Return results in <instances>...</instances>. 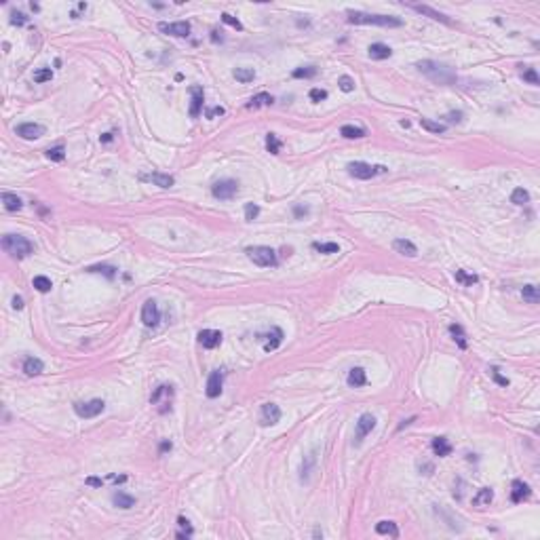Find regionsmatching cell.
<instances>
[{
	"mask_svg": "<svg viewBox=\"0 0 540 540\" xmlns=\"http://www.w3.org/2000/svg\"><path fill=\"white\" fill-rule=\"evenodd\" d=\"M416 68L424 76H429L435 85H454L456 82V72L447 64H439V61H433V59H422L416 64Z\"/></svg>",
	"mask_w": 540,
	"mask_h": 540,
	"instance_id": "1",
	"label": "cell"
},
{
	"mask_svg": "<svg viewBox=\"0 0 540 540\" xmlns=\"http://www.w3.org/2000/svg\"><path fill=\"white\" fill-rule=\"evenodd\" d=\"M348 24H357V26H382V27H401L403 22L399 17L392 15H371V13H363V11H348Z\"/></svg>",
	"mask_w": 540,
	"mask_h": 540,
	"instance_id": "2",
	"label": "cell"
},
{
	"mask_svg": "<svg viewBox=\"0 0 540 540\" xmlns=\"http://www.w3.org/2000/svg\"><path fill=\"white\" fill-rule=\"evenodd\" d=\"M2 249L6 251V254H11L13 257L24 259L30 254H34V243L30 241V238L19 236V234H4L2 236Z\"/></svg>",
	"mask_w": 540,
	"mask_h": 540,
	"instance_id": "3",
	"label": "cell"
},
{
	"mask_svg": "<svg viewBox=\"0 0 540 540\" xmlns=\"http://www.w3.org/2000/svg\"><path fill=\"white\" fill-rule=\"evenodd\" d=\"M245 254H247V257L251 259L254 264L257 266H262V268H272V266H277V251L275 249H270V247H264V245H256V247H247L245 249Z\"/></svg>",
	"mask_w": 540,
	"mask_h": 540,
	"instance_id": "4",
	"label": "cell"
},
{
	"mask_svg": "<svg viewBox=\"0 0 540 540\" xmlns=\"http://www.w3.org/2000/svg\"><path fill=\"white\" fill-rule=\"evenodd\" d=\"M348 173L353 175L357 180H371L376 178L378 173H386L388 169L384 165H369V163H363V160H355V163H348Z\"/></svg>",
	"mask_w": 540,
	"mask_h": 540,
	"instance_id": "5",
	"label": "cell"
},
{
	"mask_svg": "<svg viewBox=\"0 0 540 540\" xmlns=\"http://www.w3.org/2000/svg\"><path fill=\"white\" fill-rule=\"evenodd\" d=\"M171 401H173V386L171 384H160V386L152 392L150 403L156 405L158 413H165L171 410Z\"/></svg>",
	"mask_w": 540,
	"mask_h": 540,
	"instance_id": "6",
	"label": "cell"
},
{
	"mask_svg": "<svg viewBox=\"0 0 540 540\" xmlns=\"http://www.w3.org/2000/svg\"><path fill=\"white\" fill-rule=\"evenodd\" d=\"M103 410H106V403L102 401V399H91V401H76L74 403V413L78 418H95V416H100V413H103Z\"/></svg>",
	"mask_w": 540,
	"mask_h": 540,
	"instance_id": "7",
	"label": "cell"
},
{
	"mask_svg": "<svg viewBox=\"0 0 540 540\" xmlns=\"http://www.w3.org/2000/svg\"><path fill=\"white\" fill-rule=\"evenodd\" d=\"M376 416H371V413H361L359 420H357V429H355V439H353V445H361L363 443V439L367 437V435L376 429Z\"/></svg>",
	"mask_w": 540,
	"mask_h": 540,
	"instance_id": "8",
	"label": "cell"
},
{
	"mask_svg": "<svg viewBox=\"0 0 540 540\" xmlns=\"http://www.w3.org/2000/svg\"><path fill=\"white\" fill-rule=\"evenodd\" d=\"M238 192V181L236 180H217L215 184L211 186V194L215 196V199H220V201H230L232 196Z\"/></svg>",
	"mask_w": 540,
	"mask_h": 540,
	"instance_id": "9",
	"label": "cell"
},
{
	"mask_svg": "<svg viewBox=\"0 0 540 540\" xmlns=\"http://www.w3.org/2000/svg\"><path fill=\"white\" fill-rule=\"evenodd\" d=\"M158 30L163 32V34H169V36H175V38L190 36V24H188V22H175V24L160 22L158 24Z\"/></svg>",
	"mask_w": 540,
	"mask_h": 540,
	"instance_id": "10",
	"label": "cell"
},
{
	"mask_svg": "<svg viewBox=\"0 0 540 540\" xmlns=\"http://www.w3.org/2000/svg\"><path fill=\"white\" fill-rule=\"evenodd\" d=\"M142 321L146 327H154L160 321V310H158V304L154 300H146L144 306H142Z\"/></svg>",
	"mask_w": 540,
	"mask_h": 540,
	"instance_id": "11",
	"label": "cell"
},
{
	"mask_svg": "<svg viewBox=\"0 0 540 540\" xmlns=\"http://www.w3.org/2000/svg\"><path fill=\"white\" fill-rule=\"evenodd\" d=\"M281 420V408L277 403H264L262 413H259V424L262 426H272Z\"/></svg>",
	"mask_w": 540,
	"mask_h": 540,
	"instance_id": "12",
	"label": "cell"
},
{
	"mask_svg": "<svg viewBox=\"0 0 540 540\" xmlns=\"http://www.w3.org/2000/svg\"><path fill=\"white\" fill-rule=\"evenodd\" d=\"M15 131H17V135L24 139H38L45 135V127L38 123H22Z\"/></svg>",
	"mask_w": 540,
	"mask_h": 540,
	"instance_id": "13",
	"label": "cell"
},
{
	"mask_svg": "<svg viewBox=\"0 0 540 540\" xmlns=\"http://www.w3.org/2000/svg\"><path fill=\"white\" fill-rule=\"evenodd\" d=\"M199 342L203 344V348L211 350L222 344V332H217V329H203V332H199Z\"/></svg>",
	"mask_w": 540,
	"mask_h": 540,
	"instance_id": "14",
	"label": "cell"
},
{
	"mask_svg": "<svg viewBox=\"0 0 540 540\" xmlns=\"http://www.w3.org/2000/svg\"><path fill=\"white\" fill-rule=\"evenodd\" d=\"M410 9H413L416 13H420V15H426V17H431L435 19V22H441V24H445V26H452L450 22V17H445L443 13H439V11H435L433 6L429 4H410Z\"/></svg>",
	"mask_w": 540,
	"mask_h": 540,
	"instance_id": "15",
	"label": "cell"
},
{
	"mask_svg": "<svg viewBox=\"0 0 540 540\" xmlns=\"http://www.w3.org/2000/svg\"><path fill=\"white\" fill-rule=\"evenodd\" d=\"M222 378H224V376H222L220 369H215V371H211V374H209L207 388H205V392H207L209 399H215V397L222 395Z\"/></svg>",
	"mask_w": 540,
	"mask_h": 540,
	"instance_id": "16",
	"label": "cell"
},
{
	"mask_svg": "<svg viewBox=\"0 0 540 540\" xmlns=\"http://www.w3.org/2000/svg\"><path fill=\"white\" fill-rule=\"evenodd\" d=\"M142 180L144 181H152L154 186H158V188H171L175 184V180H173V175L169 173H160V171H152L148 175H142Z\"/></svg>",
	"mask_w": 540,
	"mask_h": 540,
	"instance_id": "17",
	"label": "cell"
},
{
	"mask_svg": "<svg viewBox=\"0 0 540 540\" xmlns=\"http://www.w3.org/2000/svg\"><path fill=\"white\" fill-rule=\"evenodd\" d=\"M392 249H395L397 254L405 256V257H416L418 256V247L411 241H408V238H395V241H392Z\"/></svg>",
	"mask_w": 540,
	"mask_h": 540,
	"instance_id": "18",
	"label": "cell"
},
{
	"mask_svg": "<svg viewBox=\"0 0 540 540\" xmlns=\"http://www.w3.org/2000/svg\"><path fill=\"white\" fill-rule=\"evenodd\" d=\"M530 494H532V489L528 483H523L521 479L513 481V486H511V500L513 502H523L525 498H530Z\"/></svg>",
	"mask_w": 540,
	"mask_h": 540,
	"instance_id": "19",
	"label": "cell"
},
{
	"mask_svg": "<svg viewBox=\"0 0 540 540\" xmlns=\"http://www.w3.org/2000/svg\"><path fill=\"white\" fill-rule=\"evenodd\" d=\"M346 382H348V386H353V388L365 386V384H367V374H365V369H363V367H353V369L348 371Z\"/></svg>",
	"mask_w": 540,
	"mask_h": 540,
	"instance_id": "20",
	"label": "cell"
},
{
	"mask_svg": "<svg viewBox=\"0 0 540 540\" xmlns=\"http://www.w3.org/2000/svg\"><path fill=\"white\" fill-rule=\"evenodd\" d=\"M266 338H268V340L264 342V350H266V353H270V350H277L279 346H281V342H283V329H281V327H272Z\"/></svg>",
	"mask_w": 540,
	"mask_h": 540,
	"instance_id": "21",
	"label": "cell"
},
{
	"mask_svg": "<svg viewBox=\"0 0 540 540\" xmlns=\"http://www.w3.org/2000/svg\"><path fill=\"white\" fill-rule=\"evenodd\" d=\"M492 500H494L492 488H481L479 492L475 494V498H473V507H475V509H486V507H489V504H492Z\"/></svg>",
	"mask_w": 540,
	"mask_h": 540,
	"instance_id": "22",
	"label": "cell"
},
{
	"mask_svg": "<svg viewBox=\"0 0 540 540\" xmlns=\"http://www.w3.org/2000/svg\"><path fill=\"white\" fill-rule=\"evenodd\" d=\"M190 95H192V103H190V116L199 118L201 110H203V87H190Z\"/></svg>",
	"mask_w": 540,
	"mask_h": 540,
	"instance_id": "23",
	"label": "cell"
},
{
	"mask_svg": "<svg viewBox=\"0 0 540 540\" xmlns=\"http://www.w3.org/2000/svg\"><path fill=\"white\" fill-rule=\"evenodd\" d=\"M431 445H433L435 456H439V458H445V456L452 454V443L447 441V437H435Z\"/></svg>",
	"mask_w": 540,
	"mask_h": 540,
	"instance_id": "24",
	"label": "cell"
},
{
	"mask_svg": "<svg viewBox=\"0 0 540 540\" xmlns=\"http://www.w3.org/2000/svg\"><path fill=\"white\" fill-rule=\"evenodd\" d=\"M390 55H392V49L388 45H382V43L369 45V57L371 59H388Z\"/></svg>",
	"mask_w": 540,
	"mask_h": 540,
	"instance_id": "25",
	"label": "cell"
},
{
	"mask_svg": "<svg viewBox=\"0 0 540 540\" xmlns=\"http://www.w3.org/2000/svg\"><path fill=\"white\" fill-rule=\"evenodd\" d=\"M43 369H45V363L40 359H36V357H27V359L24 361L26 376H38V374H43Z\"/></svg>",
	"mask_w": 540,
	"mask_h": 540,
	"instance_id": "26",
	"label": "cell"
},
{
	"mask_svg": "<svg viewBox=\"0 0 540 540\" xmlns=\"http://www.w3.org/2000/svg\"><path fill=\"white\" fill-rule=\"evenodd\" d=\"M2 203H4V209L6 211H11V213H15L24 207L22 199H19L17 194H11V192H2Z\"/></svg>",
	"mask_w": 540,
	"mask_h": 540,
	"instance_id": "27",
	"label": "cell"
},
{
	"mask_svg": "<svg viewBox=\"0 0 540 540\" xmlns=\"http://www.w3.org/2000/svg\"><path fill=\"white\" fill-rule=\"evenodd\" d=\"M272 102H275V100H272L270 93H257L256 97H251V100L247 102V110H257V108H262V106H270Z\"/></svg>",
	"mask_w": 540,
	"mask_h": 540,
	"instance_id": "28",
	"label": "cell"
},
{
	"mask_svg": "<svg viewBox=\"0 0 540 540\" xmlns=\"http://www.w3.org/2000/svg\"><path fill=\"white\" fill-rule=\"evenodd\" d=\"M112 502H114L118 509H131L133 504H135V498H133L131 494H127V492H116L114 496H112Z\"/></svg>",
	"mask_w": 540,
	"mask_h": 540,
	"instance_id": "29",
	"label": "cell"
},
{
	"mask_svg": "<svg viewBox=\"0 0 540 540\" xmlns=\"http://www.w3.org/2000/svg\"><path fill=\"white\" fill-rule=\"evenodd\" d=\"M340 135L346 139H361V137H365L367 133H365V129L355 127V125H344V127L340 129Z\"/></svg>",
	"mask_w": 540,
	"mask_h": 540,
	"instance_id": "30",
	"label": "cell"
},
{
	"mask_svg": "<svg viewBox=\"0 0 540 540\" xmlns=\"http://www.w3.org/2000/svg\"><path fill=\"white\" fill-rule=\"evenodd\" d=\"M376 532L378 534H382V536H392V538L399 536V528H397L395 521H380L376 525Z\"/></svg>",
	"mask_w": 540,
	"mask_h": 540,
	"instance_id": "31",
	"label": "cell"
},
{
	"mask_svg": "<svg viewBox=\"0 0 540 540\" xmlns=\"http://www.w3.org/2000/svg\"><path fill=\"white\" fill-rule=\"evenodd\" d=\"M232 76L238 80V82H243V85H247V82H251L256 78V72H254V68H236Z\"/></svg>",
	"mask_w": 540,
	"mask_h": 540,
	"instance_id": "32",
	"label": "cell"
},
{
	"mask_svg": "<svg viewBox=\"0 0 540 540\" xmlns=\"http://www.w3.org/2000/svg\"><path fill=\"white\" fill-rule=\"evenodd\" d=\"M454 277H456V281H458L460 285H464V287H471V285H475L477 281H479V277L471 275V272H466V270H456Z\"/></svg>",
	"mask_w": 540,
	"mask_h": 540,
	"instance_id": "33",
	"label": "cell"
},
{
	"mask_svg": "<svg viewBox=\"0 0 540 540\" xmlns=\"http://www.w3.org/2000/svg\"><path fill=\"white\" fill-rule=\"evenodd\" d=\"M521 296L523 300L528 304H538V300H540V291H538V287L536 285H525L523 289H521Z\"/></svg>",
	"mask_w": 540,
	"mask_h": 540,
	"instance_id": "34",
	"label": "cell"
},
{
	"mask_svg": "<svg viewBox=\"0 0 540 540\" xmlns=\"http://www.w3.org/2000/svg\"><path fill=\"white\" fill-rule=\"evenodd\" d=\"M32 285H34V289H36V291H40V293H49V291H51V287H53L51 279H49V277H45V275H40V277H34Z\"/></svg>",
	"mask_w": 540,
	"mask_h": 540,
	"instance_id": "35",
	"label": "cell"
},
{
	"mask_svg": "<svg viewBox=\"0 0 540 540\" xmlns=\"http://www.w3.org/2000/svg\"><path fill=\"white\" fill-rule=\"evenodd\" d=\"M281 139L277 137V133H268L266 135V150H268L270 154H279L281 152Z\"/></svg>",
	"mask_w": 540,
	"mask_h": 540,
	"instance_id": "36",
	"label": "cell"
},
{
	"mask_svg": "<svg viewBox=\"0 0 540 540\" xmlns=\"http://www.w3.org/2000/svg\"><path fill=\"white\" fill-rule=\"evenodd\" d=\"M420 127L431 131V133H445V125L443 123H435V121H429V118H420Z\"/></svg>",
	"mask_w": 540,
	"mask_h": 540,
	"instance_id": "37",
	"label": "cell"
},
{
	"mask_svg": "<svg viewBox=\"0 0 540 540\" xmlns=\"http://www.w3.org/2000/svg\"><path fill=\"white\" fill-rule=\"evenodd\" d=\"M528 201H530V192L525 188H515L513 194H511V203H515V205H525Z\"/></svg>",
	"mask_w": 540,
	"mask_h": 540,
	"instance_id": "38",
	"label": "cell"
},
{
	"mask_svg": "<svg viewBox=\"0 0 540 540\" xmlns=\"http://www.w3.org/2000/svg\"><path fill=\"white\" fill-rule=\"evenodd\" d=\"M314 251H321V254H338L340 245L338 243H312Z\"/></svg>",
	"mask_w": 540,
	"mask_h": 540,
	"instance_id": "39",
	"label": "cell"
},
{
	"mask_svg": "<svg viewBox=\"0 0 540 540\" xmlns=\"http://www.w3.org/2000/svg\"><path fill=\"white\" fill-rule=\"evenodd\" d=\"M47 158L49 160H55V163H61L66 158V148L64 146H55V148H49L47 150Z\"/></svg>",
	"mask_w": 540,
	"mask_h": 540,
	"instance_id": "40",
	"label": "cell"
},
{
	"mask_svg": "<svg viewBox=\"0 0 540 540\" xmlns=\"http://www.w3.org/2000/svg\"><path fill=\"white\" fill-rule=\"evenodd\" d=\"M293 78H312V76H317V68L314 66H306V68H296L293 70Z\"/></svg>",
	"mask_w": 540,
	"mask_h": 540,
	"instance_id": "41",
	"label": "cell"
},
{
	"mask_svg": "<svg viewBox=\"0 0 540 540\" xmlns=\"http://www.w3.org/2000/svg\"><path fill=\"white\" fill-rule=\"evenodd\" d=\"M450 334L454 335V340L458 342V346L460 348H466V335H464V329H462L460 325H450Z\"/></svg>",
	"mask_w": 540,
	"mask_h": 540,
	"instance_id": "42",
	"label": "cell"
},
{
	"mask_svg": "<svg viewBox=\"0 0 540 540\" xmlns=\"http://www.w3.org/2000/svg\"><path fill=\"white\" fill-rule=\"evenodd\" d=\"M87 272H100V275H106L108 279H114L116 277V268L114 266H89L87 268Z\"/></svg>",
	"mask_w": 540,
	"mask_h": 540,
	"instance_id": "43",
	"label": "cell"
},
{
	"mask_svg": "<svg viewBox=\"0 0 540 540\" xmlns=\"http://www.w3.org/2000/svg\"><path fill=\"white\" fill-rule=\"evenodd\" d=\"M314 460H317V458H314V454H310V456H308V458L302 462V475H300V479H302L304 483L308 481V475L312 473V464H314Z\"/></svg>",
	"mask_w": 540,
	"mask_h": 540,
	"instance_id": "44",
	"label": "cell"
},
{
	"mask_svg": "<svg viewBox=\"0 0 540 540\" xmlns=\"http://www.w3.org/2000/svg\"><path fill=\"white\" fill-rule=\"evenodd\" d=\"M178 523H180V528H181V532H178V538H190V536H192V525H190V521H188L186 517H180Z\"/></svg>",
	"mask_w": 540,
	"mask_h": 540,
	"instance_id": "45",
	"label": "cell"
},
{
	"mask_svg": "<svg viewBox=\"0 0 540 540\" xmlns=\"http://www.w3.org/2000/svg\"><path fill=\"white\" fill-rule=\"evenodd\" d=\"M51 78H53L51 68H38L36 72H34V82H47V80H51Z\"/></svg>",
	"mask_w": 540,
	"mask_h": 540,
	"instance_id": "46",
	"label": "cell"
},
{
	"mask_svg": "<svg viewBox=\"0 0 540 540\" xmlns=\"http://www.w3.org/2000/svg\"><path fill=\"white\" fill-rule=\"evenodd\" d=\"M523 80L525 82H530V85H540V78H538V72H536V68H528V70H523Z\"/></svg>",
	"mask_w": 540,
	"mask_h": 540,
	"instance_id": "47",
	"label": "cell"
},
{
	"mask_svg": "<svg viewBox=\"0 0 540 540\" xmlns=\"http://www.w3.org/2000/svg\"><path fill=\"white\" fill-rule=\"evenodd\" d=\"M257 213H259V207L256 205V203H247V205H245V220L247 222H254L257 217Z\"/></svg>",
	"mask_w": 540,
	"mask_h": 540,
	"instance_id": "48",
	"label": "cell"
},
{
	"mask_svg": "<svg viewBox=\"0 0 540 540\" xmlns=\"http://www.w3.org/2000/svg\"><path fill=\"white\" fill-rule=\"evenodd\" d=\"M338 87L344 91V93H350V91L355 89V80L350 78V76H340V78H338Z\"/></svg>",
	"mask_w": 540,
	"mask_h": 540,
	"instance_id": "49",
	"label": "cell"
},
{
	"mask_svg": "<svg viewBox=\"0 0 540 540\" xmlns=\"http://www.w3.org/2000/svg\"><path fill=\"white\" fill-rule=\"evenodd\" d=\"M308 97L314 102V103H319V102H323L327 100V91L325 89H310V93H308Z\"/></svg>",
	"mask_w": 540,
	"mask_h": 540,
	"instance_id": "50",
	"label": "cell"
},
{
	"mask_svg": "<svg viewBox=\"0 0 540 540\" xmlns=\"http://www.w3.org/2000/svg\"><path fill=\"white\" fill-rule=\"evenodd\" d=\"M222 22H224V24H228V26H232V27H234V30H243V24H241V22H238V19H236V17H232V15H228V13H224V15H222Z\"/></svg>",
	"mask_w": 540,
	"mask_h": 540,
	"instance_id": "51",
	"label": "cell"
},
{
	"mask_svg": "<svg viewBox=\"0 0 540 540\" xmlns=\"http://www.w3.org/2000/svg\"><path fill=\"white\" fill-rule=\"evenodd\" d=\"M26 22H27V19H26L24 13H17V11L11 13V24H13V26H24Z\"/></svg>",
	"mask_w": 540,
	"mask_h": 540,
	"instance_id": "52",
	"label": "cell"
},
{
	"mask_svg": "<svg viewBox=\"0 0 540 540\" xmlns=\"http://www.w3.org/2000/svg\"><path fill=\"white\" fill-rule=\"evenodd\" d=\"M492 378H494L498 384H500V386H509V380H507L504 376H500V371H498L496 367H492Z\"/></svg>",
	"mask_w": 540,
	"mask_h": 540,
	"instance_id": "53",
	"label": "cell"
},
{
	"mask_svg": "<svg viewBox=\"0 0 540 540\" xmlns=\"http://www.w3.org/2000/svg\"><path fill=\"white\" fill-rule=\"evenodd\" d=\"M224 112H226V110H224L222 106H213V108H209V110L205 112V116H207V118H215V116H222Z\"/></svg>",
	"mask_w": 540,
	"mask_h": 540,
	"instance_id": "54",
	"label": "cell"
},
{
	"mask_svg": "<svg viewBox=\"0 0 540 540\" xmlns=\"http://www.w3.org/2000/svg\"><path fill=\"white\" fill-rule=\"evenodd\" d=\"M445 118H447L450 123H462V121H464V112H460V110H458V112H450V114H447Z\"/></svg>",
	"mask_w": 540,
	"mask_h": 540,
	"instance_id": "55",
	"label": "cell"
},
{
	"mask_svg": "<svg viewBox=\"0 0 540 540\" xmlns=\"http://www.w3.org/2000/svg\"><path fill=\"white\" fill-rule=\"evenodd\" d=\"M308 213V207H302V205H296L293 207V215L296 217H302V215H306Z\"/></svg>",
	"mask_w": 540,
	"mask_h": 540,
	"instance_id": "56",
	"label": "cell"
},
{
	"mask_svg": "<svg viewBox=\"0 0 540 540\" xmlns=\"http://www.w3.org/2000/svg\"><path fill=\"white\" fill-rule=\"evenodd\" d=\"M13 308H15V310H22V308H24L22 296H15V298H13Z\"/></svg>",
	"mask_w": 540,
	"mask_h": 540,
	"instance_id": "57",
	"label": "cell"
},
{
	"mask_svg": "<svg viewBox=\"0 0 540 540\" xmlns=\"http://www.w3.org/2000/svg\"><path fill=\"white\" fill-rule=\"evenodd\" d=\"M87 483H89V486H95V488H102V483H103V481H102V479H97V477H89Z\"/></svg>",
	"mask_w": 540,
	"mask_h": 540,
	"instance_id": "58",
	"label": "cell"
},
{
	"mask_svg": "<svg viewBox=\"0 0 540 540\" xmlns=\"http://www.w3.org/2000/svg\"><path fill=\"white\" fill-rule=\"evenodd\" d=\"M169 450H171V441H163V443H160V454H165Z\"/></svg>",
	"mask_w": 540,
	"mask_h": 540,
	"instance_id": "59",
	"label": "cell"
},
{
	"mask_svg": "<svg viewBox=\"0 0 540 540\" xmlns=\"http://www.w3.org/2000/svg\"><path fill=\"white\" fill-rule=\"evenodd\" d=\"M413 420H416V416H411V418H408V420H403V424H399V431L403 429V426H408V424H411Z\"/></svg>",
	"mask_w": 540,
	"mask_h": 540,
	"instance_id": "60",
	"label": "cell"
},
{
	"mask_svg": "<svg viewBox=\"0 0 540 540\" xmlns=\"http://www.w3.org/2000/svg\"><path fill=\"white\" fill-rule=\"evenodd\" d=\"M102 142H106V144H108V142H112V133H106V135L102 137Z\"/></svg>",
	"mask_w": 540,
	"mask_h": 540,
	"instance_id": "61",
	"label": "cell"
}]
</instances>
